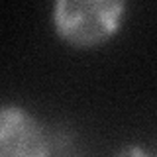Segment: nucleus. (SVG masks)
Segmentation results:
<instances>
[{
    "mask_svg": "<svg viewBox=\"0 0 157 157\" xmlns=\"http://www.w3.org/2000/svg\"><path fill=\"white\" fill-rule=\"evenodd\" d=\"M124 10L120 0H59L53 6V28L73 47H96L116 36Z\"/></svg>",
    "mask_w": 157,
    "mask_h": 157,
    "instance_id": "nucleus-1",
    "label": "nucleus"
},
{
    "mask_svg": "<svg viewBox=\"0 0 157 157\" xmlns=\"http://www.w3.org/2000/svg\"><path fill=\"white\" fill-rule=\"evenodd\" d=\"M0 157H49L43 126L16 104H0Z\"/></svg>",
    "mask_w": 157,
    "mask_h": 157,
    "instance_id": "nucleus-2",
    "label": "nucleus"
},
{
    "mask_svg": "<svg viewBox=\"0 0 157 157\" xmlns=\"http://www.w3.org/2000/svg\"><path fill=\"white\" fill-rule=\"evenodd\" d=\"M116 157H149V155H147L145 149H141L140 145H128V147H122L116 153Z\"/></svg>",
    "mask_w": 157,
    "mask_h": 157,
    "instance_id": "nucleus-3",
    "label": "nucleus"
}]
</instances>
